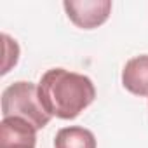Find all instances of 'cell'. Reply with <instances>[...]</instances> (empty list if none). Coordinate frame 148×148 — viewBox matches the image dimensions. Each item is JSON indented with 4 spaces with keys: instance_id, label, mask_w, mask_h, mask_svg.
<instances>
[{
    "instance_id": "cell-1",
    "label": "cell",
    "mask_w": 148,
    "mask_h": 148,
    "mask_svg": "<svg viewBox=\"0 0 148 148\" xmlns=\"http://www.w3.org/2000/svg\"><path fill=\"white\" fill-rule=\"evenodd\" d=\"M38 98L51 117L71 120L94 101L96 87L87 75L64 68H51L38 82Z\"/></svg>"
},
{
    "instance_id": "cell-2",
    "label": "cell",
    "mask_w": 148,
    "mask_h": 148,
    "mask_svg": "<svg viewBox=\"0 0 148 148\" xmlns=\"http://www.w3.org/2000/svg\"><path fill=\"white\" fill-rule=\"evenodd\" d=\"M2 115L5 117H21L28 120L37 131L44 129L51 115L40 103L38 98V86L33 82L19 80L11 84L2 92Z\"/></svg>"
},
{
    "instance_id": "cell-3",
    "label": "cell",
    "mask_w": 148,
    "mask_h": 148,
    "mask_svg": "<svg viewBox=\"0 0 148 148\" xmlns=\"http://www.w3.org/2000/svg\"><path fill=\"white\" fill-rule=\"evenodd\" d=\"M63 7L70 21L82 30L101 26L112 14L110 0H66Z\"/></svg>"
},
{
    "instance_id": "cell-4",
    "label": "cell",
    "mask_w": 148,
    "mask_h": 148,
    "mask_svg": "<svg viewBox=\"0 0 148 148\" xmlns=\"http://www.w3.org/2000/svg\"><path fill=\"white\" fill-rule=\"evenodd\" d=\"M37 129L21 117H5L0 122V148H35Z\"/></svg>"
},
{
    "instance_id": "cell-5",
    "label": "cell",
    "mask_w": 148,
    "mask_h": 148,
    "mask_svg": "<svg viewBox=\"0 0 148 148\" xmlns=\"http://www.w3.org/2000/svg\"><path fill=\"white\" fill-rule=\"evenodd\" d=\"M122 86L136 96H148V54L131 58L125 63Z\"/></svg>"
},
{
    "instance_id": "cell-6",
    "label": "cell",
    "mask_w": 148,
    "mask_h": 148,
    "mask_svg": "<svg viewBox=\"0 0 148 148\" xmlns=\"http://www.w3.org/2000/svg\"><path fill=\"white\" fill-rule=\"evenodd\" d=\"M96 136L92 131L80 127V125H70L63 127L56 132L54 148H96Z\"/></svg>"
},
{
    "instance_id": "cell-7",
    "label": "cell",
    "mask_w": 148,
    "mask_h": 148,
    "mask_svg": "<svg viewBox=\"0 0 148 148\" xmlns=\"http://www.w3.org/2000/svg\"><path fill=\"white\" fill-rule=\"evenodd\" d=\"M2 40H4V64H2V75L11 71L12 66H16L18 59H19V45L14 38H11L7 33H2Z\"/></svg>"
}]
</instances>
